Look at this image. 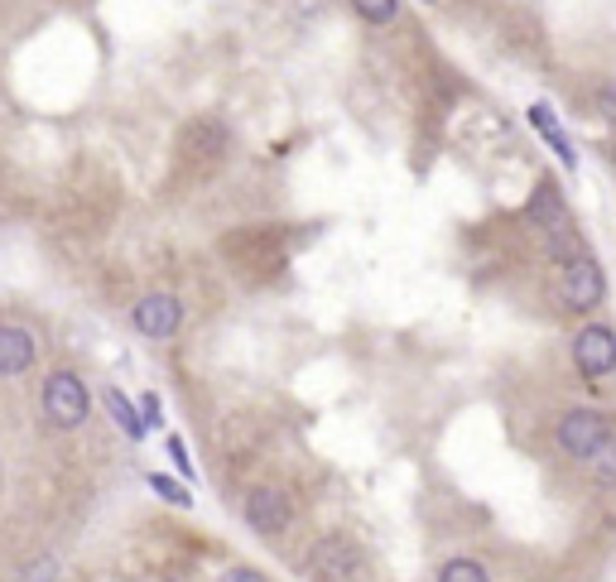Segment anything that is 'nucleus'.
<instances>
[{
    "instance_id": "obj_17",
    "label": "nucleus",
    "mask_w": 616,
    "mask_h": 582,
    "mask_svg": "<svg viewBox=\"0 0 616 582\" xmlns=\"http://www.w3.org/2000/svg\"><path fill=\"white\" fill-rule=\"evenodd\" d=\"M145 482H150V492H154V496H164V500H169V506H193L188 486H179L174 476H164V472H150Z\"/></svg>"
},
{
    "instance_id": "obj_13",
    "label": "nucleus",
    "mask_w": 616,
    "mask_h": 582,
    "mask_svg": "<svg viewBox=\"0 0 616 582\" xmlns=\"http://www.w3.org/2000/svg\"><path fill=\"white\" fill-rule=\"evenodd\" d=\"M583 467H587V476H593L597 486H607V492H612V486H616V433H612V439L597 448L593 457L583 462Z\"/></svg>"
},
{
    "instance_id": "obj_8",
    "label": "nucleus",
    "mask_w": 616,
    "mask_h": 582,
    "mask_svg": "<svg viewBox=\"0 0 616 582\" xmlns=\"http://www.w3.org/2000/svg\"><path fill=\"white\" fill-rule=\"evenodd\" d=\"M130 323H136L140 337L169 342L183 327V303L174 294H145V299H136V309H130Z\"/></svg>"
},
{
    "instance_id": "obj_11",
    "label": "nucleus",
    "mask_w": 616,
    "mask_h": 582,
    "mask_svg": "<svg viewBox=\"0 0 616 582\" xmlns=\"http://www.w3.org/2000/svg\"><path fill=\"white\" fill-rule=\"evenodd\" d=\"M530 126L540 130V136H544V144H549V150H554V154L563 159V164H569V169H579V150H573V144H569V136H563V126H559L554 106L534 101V106H530Z\"/></svg>"
},
{
    "instance_id": "obj_4",
    "label": "nucleus",
    "mask_w": 616,
    "mask_h": 582,
    "mask_svg": "<svg viewBox=\"0 0 616 582\" xmlns=\"http://www.w3.org/2000/svg\"><path fill=\"white\" fill-rule=\"evenodd\" d=\"M294 496L284 492L280 482H256L251 492L241 496V520L256 529L260 539H284L294 529Z\"/></svg>"
},
{
    "instance_id": "obj_1",
    "label": "nucleus",
    "mask_w": 616,
    "mask_h": 582,
    "mask_svg": "<svg viewBox=\"0 0 616 582\" xmlns=\"http://www.w3.org/2000/svg\"><path fill=\"white\" fill-rule=\"evenodd\" d=\"M530 222L540 227L544 250H549V260H554V265H563V260H573V256H583V250H587L583 236L573 231L569 203H563V193H559L554 179L534 183V193H530Z\"/></svg>"
},
{
    "instance_id": "obj_5",
    "label": "nucleus",
    "mask_w": 616,
    "mask_h": 582,
    "mask_svg": "<svg viewBox=\"0 0 616 582\" xmlns=\"http://www.w3.org/2000/svg\"><path fill=\"white\" fill-rule=\"evenodd\" d=\"M612 419L602 414V409L593 405H573V409H563L559 423H554V443H559V453L563 457H573V462H587L597 453L602 443L612 439Z\"/></svg>"
},
{
    "instance_id": "obj_21",
    "label": "nucleus",
    "mask_w": 616,
    "mask_h": 582,
    "mask_svg": "<svg viewBox=\"0 0 616 582\" xmlns=\"http://www.w3.org/2000/svg\"><path fill=\"white\" fill-rule=\"evenodd\" d=\"M597 111L607 116V121H616V87H597Z\"/></svg>"
},
{
    "instance_id": "obj_19",
    "label": "nucleus",
    "mask_w": 616,
    "mask_h": 582,
    "mask_svg": "<svg viewBox=\"0 0 616 582\" xmlns=\"http://www.w3.org/2000/svg\"><path fill=\"white\" fill-rule=\"evenodd\" d=\"M140 419H145V429H150V423H160V419H164L160 395H140Z\"/></svg>"
},
{
    "instance_id": "obj_15",
    "label": "nucleus",
    "mask_w": 616,
    "mask_h": 582,
    "mask_svg": "<svg viewBox=\"0 0 616 582\" xmlns=\"http://www.w3.org/2000/svg\"><path fill=\"white\" fill-rule=\"evenodd\" d=\"M58 573H63V559H58V553H39V559H30V563L20 568L15 582H58Z\"/></svg>"
},
{
    "instance_id": "obj_20",
    "label": "nucleus",
    "mask_w": 616,
    "mask_h": 582,
    "mask_svg": "<svg viewBox=\"0 0 616 582\" xmlns=\"http://www.w3.org/2000/svg\"><path fill=\"white\" fill-rule=\"evenodd\" d=\"M169 457H174V467L183 476H193V462H188V448H183V439H169Z\"/></svg>"
},
{
    "instance_id": "obj_9",
    "label": "nucleus",
    "mask_w": 616,
    "mask_h": 582,
    "mask_svg": "<svg viewBox=\"0 0 616 582\" xmlns=\"http://www.w3.org/2000/svg\"><path fill=\"white\" fill-rule=\"evenodd\" d=\"M227 144H231V130L221 126V121H193L188 130L179 136V154L188 159V164H217L221 154H227Z\"/></svg>"
},
{
    "instance_id": "obj_16",
    "label": "nucleus",
    "mask_w": 616,
    "mask_h": 582,
    "mask_svg": "<svg viewBox=\"0 0 616 582\" xmlns=\"http://www.w3.org/2000/svg\"><path fill=\"white\" fill-rule=\"evenodd\" d=\"M352 10H357L366 24H390L400 15V0H352Z\"/></svg>"
},
{
    "instance_id": "obj_7",
    "label": "nucleus",
    "mask_w": 616,
    "mask_h": 582,
    "mask_svg": "<svg viewBox=\"0 0 616 582\" xmlns=\"http://www.w3.org/2000/svg\"><path fill=\"white\" fill-rule=\"evenodd\" d=\"M573 366H579V376H587V380H607L616 370V333L607 323L579 327V337H573Z\"/></svg>"
},
{
    "instance_id": "obj_12",
    "label": "nucleus",
    "mask_w": 616,
    "mask_h": 582,
    "mask_svg": "<svg viewBox=\"0 0 616 582\" xmlns=\"http://www.w3.org/2000/svg\"><path fill=\"white\" fill-rule=\"evenodd\" d=\"M101 405H107V414L116 419V423H121V433H126V439H145V419H140V409L136 405H130V395L126 390H116V386H107V390H101Z\"/></svg>"
},
{
    "instance_id": "obj_18",
    "label": "nucleus",
    "mask_w": 616,
    "mask_h": 582,
    "mask_svg": "<svg viewBox=\"0 0 616 582\" xmlns=\"http://www.w3.org/2000/svg\"><path fill=\"white\" fill-rule=\"evenodd\" d=\"M217 582H266V573H260V568H246V563H231L217 573Z\"/></svg>"
},
{
    "instance_id": "obj_2",
    "label": "nucleus",
    "mask_w": 616,
    "mask_h": 582,
    "mask_svg": "<svg viewBox=\"0 0 616 582\" xmlns=\"http://www.w3.org/2000/svg\"><path fill=\"white\" fill-rule=\"evenodd\" d=\"M39 414H44V423H54V429H83L87 414H91V390L87 380L77 376V370L58 366L44 376V386H39Z\"/></svg>"
},
{
    "instance_id": "obj_6",
    "label": "nucleus",
    "mask_w": 616,
    "mask_h": 582,
    "mask_svg": "<svg viewBox=\"0 0 616 582\" xmlns=\"http://www.w3.org/2000/svg\"><path fill=\"white\" fill-rule=\"evenodd\" d=\"M554 294L569 313H593L602 299H607V274H602V265L587 256H573L559 265V280H554Z\"/></svg>"
},
{
    "instance_id": "obj_3",
    "label": "nucleus",
    "mask_w": 616,
    "mask_h": 582,
    "mask_svg": "<svg viewBox=\"0 0 616 582\" xmlns=\"http://www.w3.org/2000/svg\"><path fill=\"white\" fill-rule=\"evenodd\" d=\"M304 578L309 582H361L366 578V553L347 535H323L304 553Z\"/></svg>"
},
{
    "instance_id": "obj_10",
    "label": "nucleus",
    "mask_w": 616,
    "mask_h": 582,
    "mask_svg": "<svg viewBox=\"0 0 616 582\" xmlns=\"http://www.w3.org/2000/svg\"><path fill=\"white\" fill-rule=\"evenodd\" d=\"M39 362V342L24 323H0V376L15 380L24 370H34Z\"/></svg>"
},
{
    "instance_id": "obj_14",
    "label": "nucleus",
    "mask_w": 616,
    "mask_h": 582,
    "mask_svg": "<svg viewBox=\"0 0 616 582\" xmlns=\"http://www.w3.org/2000/svg\"><path fill=\"white\" fill-rule=\"evenodd\" d=\"M434 582H491V573H487V563H482V559H467V553H463V559L443 563Z\"/></svg>"
}]
</instances>
